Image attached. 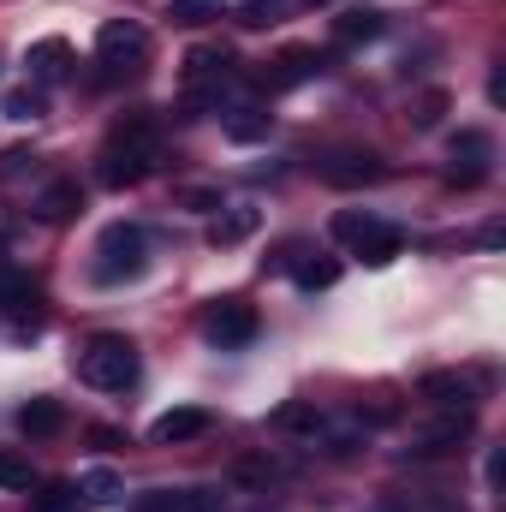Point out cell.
Segmentation results:
<instances>
[{
  "label": "cell",
  "mask_w": 506,
  "mask_h": 512,
  "mask_svg": "<svg viewBox=\"0 0 506 512\" xmlns=\"http://www.w3.org/2000/svg\"><path fill=\"white\" fill-rule=\"evenodd\" d=\"M274 18H280V0H245V6H239V24H251V30L274 24Z\"/></svg>",
  "instance_id": "f1b7e54d"
},
{
  "label": "cell",
  "mask_w": 506,
  "mask_h": 512,
  "mask_svg": "<svg viewBox=\"0 0 506 512\" xmlns=\"http://www.w3.org/2000/svg\"><path fill=\"white\" fill-rule=\"evenodd\" d=\"M167 18L173 24H209V18H221V0H173Z\"/></svg>",
  "instance_id": "cb8c5ba5"
},
{
  "label": "cell",
  "mask_w": 506,
  "mask_h": 512,
  "mask_svg": "<svg viewBox=\"0 0 506 512\" xmlns=\"http://www.w3.org/2000/svg\"><path fill=\"white\" fill-rule=\"evenodd\" d=\"M36 512H78V489H72V483H48V489L36 495Z\"/></svg>",
  "instance_id": "4316f807"
},
{
  "label": "cell",
  "mask_w": 506,
  "mask_h": 512,
  "mask_svg": "<svg viewBox=\"0 0 506 512\" xmlns=\"http://www.w3.org/2000/svg\"><path fill=\"white\" fill-rule=\"evenodd\" d=\"M78 376L90 387H102V393H126L137 382V346H131L126 334H96V340H84L78 346Z\"/></svg>",
  "instance_id": "7a4b0ae2"
},
{
  "label": "cell",
  "mask_w": 506,
  "mask_h": 512,
  "mask_svg": "<svg viewBox=\"0 0 506 512\" xmlns=\"http://www.w3.org/2000/svg\"><path fill=\"white\" fill-rule=\"evenodd\" d=\"M233 477L262 489V483H274V477H280V465H274V459H239V465H233Z\"/></svg>",
  "instance_id": "83f0119b"
},
{
  "label": "cell",
  "mask_w": 506,
  "mask_h": 512,
  "mask_svg": "<svg viewBox=\"0 0 506 512\" xmlns=\"http://www.w3.org/2000/svg\"><path fill=\"white\" fill-rule=\"evenodd\" d=\"M84 209V191H78V179H54L42 197H36V215L42 221H72Z\"/></svg>",
  "instance_id": "9a60e30c"
},
{
  "label": "cell",
  "mask_w": 506,
  "mask_h": 512,
  "mask_svg": "<svg viewBox=\"0 0 506 512\" xmlns=\"http://www.w3.org/2000/svg\"><path fill=\"white\" fill-rule=\"evenodd\" d=\"M423 399H435V405H447V411H471V405H477L471 382H465V376H453V370L423 376Z\"/></svg>",
  "instance_id": "4fadbf2b"
},
{
  "label": "cell",
  "mask_w": 506,
  "mask_h": 512,
  "mask_svg": "<svg viewBox=\"0 0 506 512\" xmlns=\"http://www.w3.org/2000/svg\"><path fill=\"white\" fill-rule=\"evenodd\" d=\"M322 179L328 185H376V179H387V161L381 155H370V149H346V155H328L322 161Z\"/></svg>",
  "instance_id": "52a82bcc"
},
{
  "label": "cell",
  "mask_w": 506,
  "mask_h": 512,
  "mask_svg": "<svg viewBox=\"0 0 506 512\" xmlns=\"http://www.w3.org/2000/svg\"><path fill=\"white\" fill-rule=\"evenodd\" d=\"M149 167H155V126H149L143 114H137V120H120L114 137H108V149H102V167H96L102 185H114V191H120V185H137Z\"/></svg>",
  "instance_id": "6da1fadb"
},
{
  "label": "cell",
  "mask_w": 506,
  "mask_h": 512,
  "mask_svg": "<svg viewBox=\"0 0 506 512\" xmlns=\"http://www.w3.org/2000/svg\"><path fill=\"white\" fill-rule=\"evenodd\" d=\"M24 66H30V78H60V72L72 66V42H60V36L30 42V48H24Z\"/></svg>",
  "instance_id": "7c38bea8"
},
{
  "label": "cell",
  "mask_w": 506,
  "mask_h": 512,
  "mask_svg": "<svg viewBox=\"0 0 506 512\" xmlns=\"http://www.w3.org/2000/svg\"><path fill=\"white\" fill-rule=\"evenodd\" d=\"M292 280H298L304 292H322V286H334V280H340V262H298V268H292Z\"/></svg>",
  "instance_id": "603a6c76"
},
{
  "label": "cell",
  "mask_w": 506,
  "mask_h": 512,
  "mask_svg": "<svg viewBox=\"0 0 506 512\" xmlns=\"http://www.w3.org/2000/svg\"><path fill=\"white\" fill-rule=\"evenodd\" d=\"M334 239H346L352 251L364 256V262H393L399 256V227H387V221H376L370 209L358 215V209H346V215H334Z\"/></svg>",
  "instance_id": "277c9868"
},
{
  "label": "cell",
  "mask_w": 506,
  "mask_h": 512,
  "mask_svg": "<svg viewBox=\"0 0 506 512\" xmlns=\"http://www.w3.org/2000/svg\"><path fill=\"white\" fill-rule=\"evenodd\" d=\"M453 161H459V167H453V185H465V191H471V185H483V173H489V161H495V137H489V131H459V137H453Z\"/></svg>",
  "instance_id": "8992f818"
},
{
  "label": "cell",
  "mask_w": 506,
  "mask_h": 512,
  "mask_svg": "<svg viewBox=\"0 0 506 512\" xmlns=\"http://www.w3.org/2000/svg\"><path fill=\"white\" fill-rule=\"evenodd\" d=\"M334 36H340V42H370V36H381V12H370V6H364V12H346V18L334 24Z\"/></svg>",
  "instance_id": "d6986e66"
},
{
  "label": "cell",
  "mask_w": 506,
  "mask_h": 512,
  "mask_svg": "<svg viewBox=\"0 0 506 512\" xmlns=\"http://www.w3.org/2000/svg\"><path fill=\"white\" fill-rule=\"evenodd\" d=\"M78 495H84V501H114V495H120V477H114V471H84Z\"/></svg>",
  "instance_id": "484cf974"
},
{
  "label": "cell",
  "mask_w": 506,
  "mask_h": 512,
  "mask_svg": "<svg viewBox=\"0 0 506 512\" xmlns=\"http://www.w3.org/2000/svg\"><path fill=\"white\" fill-rule=\"evenodd\" d=\"M197 435H209V411H203V405L161 411L155 429H149V441H161V447H179V441H197Z\"/></svg>",
  "instance_id": "8fae6325"
},
{
  "label": "cell",
  "mask_w": 506,
  "mask_h": 512,
  "mask_svg": "<svg viewBox=\"0 0 506 512\" xmlns=\"http://www.w3.org/2000/svg\"><path fill=\"white\" fill-rule=\"evenodd\" d=\"M179 203H185V209H221V191H203V185H191V191H179Z\"/></svg>",
  "instance_id": "f546056e"
},
{
  "label": "cell",
  "mask_w": 506,
  "mask_h": 512,
  "mask_svg": "<svg viewBox=\"0 0 506 512\" xmlns=\"http://www.w3.org/2000/svg\"><path fill=\"white\" fill-rule=\"evenodd\" d=\"M60 423H66L60 399H42V393H36V399H24V405H18V429H24V435H54Z\"/></svg>",
  "instance_id": "2e32d148"
},
{
  "label": "cell",
  "mask_w": 506,
  "mask_h": 512,
  "mask_svg": "<svg viewBox=\"0 0 506 512\" xmlns=\"http://www.w3.org/2000/svg\"><path fill=\"white\" fill-rule=\"evenodd\" d=\"M131 512H227V495L221 489H155Z\"/></svg>",
  "instance_id": "ba28073f"
},
{
  "label": "cell",
  "mask_w": 506,
  "mask_h": 512,
  "mask_svg": "<svg viewBox=\"0 0 506 512\" xmlns=\"http://www.w3.org/2000/svg\"><path fill=\"white\" fill-rule=\"evenodd\" d=\"M274 429H304V435H316V429H322V411L304 405V399H286V405L274 411Z\"/></svg>",
  "instance_id": "ac0fdd59"
},
{
  "label": "cell",
  "mask_w": 506,
  "mask_h": 512,
  "mask_svg": "<svg viewBox=\"0 0 506 512\" xmlns=\"http://www.w3.org/2000/svg\"><path fill=\"white\" fill-rule=\"evenodd\" d=\"M0 114H6V120H36V114H42V96H36V90H6Z\"/></svg>",
  "instance_id": "d4e9b609"
},
{
  "label": "cell",
  "mask_w": 506,
  "mask_h": 512,
  "mask_svg": "<svg viewBox=\"0 0 506 512\" xmlns=\"http://www.w3.org/2000/svg\"><path fill=\"white\" fill-rule=\"evenodd\" d=\"M233 72V54L227 48H191L185 54V78L191 84H209V78H227Z\"/></svg>",
  "instance_id": "e0dca14e"
},
{
  "label": "cell",
  "mask_w": 506,
  "mask_h": 512,
  "mask_svg": "<svg viewBox=\"0 0 506 512\" xmlns=\"http://www.w3.org/2000/svg\"><path fill=\"white\" fill-rule=\"evenodd\" d=\"M143 48H149V36H143V24H131V18H114V24H102V36H96V54H102V66H126V60H143Z\"/></svg>",
  "instance_id": "9c48e42d"
},
{
  "label": "cell",
  "mask_w": 506,
  "mask_h": 512,
  "mask_svg": "<svg viewBox=\"0 0 506 512\" xmlns=\"http://www.w3.org/2000/svg\"><path fill=\"white\" fill-rule=\"evenodd\" d=\"M30 483H36L30 459H24V453H12V447H0V489H30Z\"/></svg>",
  "instance_id": "44dd1931"
},
{
  "label": "cell",
  "mask_w": 506,
  "mask_h": 512,
  "mask_svg": "<svg viewBox=\"0 0 506 512\" xmlns=\"http://www.w3.org/2000/svg\"><path fill=\"white\" fill-rule=\"evenodd\" d=\"M149 233L137 227V221H114V227H102V239H96V280L102 286H120L131 274H143V262H149Z\"/></svg>",
  "instance_id": "3957f363"
},
{
  "label": "cell",
  "mask_w": 506,
  "mask_h": 512,
  "mask_svg": "<svg viewBox=\"0 0 506 512\" xmlns=\"http://www.w3.org/2000/svg\"><path fill=\"white\" fill-rule=\"evenodd\" d=\"M310 6H334V0H310Z\"/></svg>",
  "instance_id": "4dcf8cb0"
},
{
  "label": "cell",
  "mask_w": 506,
  "mask_h": 512,
  "mask_svg": "<svg viewBox=\"0 0 506 512\" xmlns=\"http://www.w3.org/2000/svg\"><path fill=\"white\" fill-rule=\"evenodd\" d=\"M316 72H322V54H310V48H292V54H280V60H274L268 84H274V90H292V84H310Z\"/></svg>",
  "instance_id": "5bb4252c"
},
{
  "label": "cell",
  "mask_w": 506,
  "mask_h": 512,
  "mask_svg": "<svg viewBox=\"0 0 506 512\" xmlns=\"http://www.w3.org/2000/svg\"><path fill=\"white\" fill-rule=\"evenodd\" d=\"M227 137H233V143H256V137H268V114H256V108H233V114H227Z\"/></svg>",
  "instance_id": "ffe728a7"
},
{
  "label": "cell",
  "mask_w": 506,
  "mask_h": 512,
  "mask_svg": "<svg viewBox=\"0 0 506 512\" xmlns=\"http://www.w3.org/2000/svg\"><path fill=\"white\" fill-rule=\"evenodd\" d=\"M203 334H209V346L239 352V346H251L256 340V310L245 304V298H221V304L203 310Z\"/></svg>",
  "instance_id": "5b68a950"
},
{
  "label": "cell",
  "mask_w": 506,
  "mask_h": 512,
  "mask_svg": "<svg viewBox=\"0 0 506 512\" xmlns=\"http://www.w3.org/2000/svg\"><path fill=\"white\" fill-rule=\"evenodd\" d=\"M441 114H447V90H423V96L411 102V126H417V131L441 126Z\"/></svg>",
  "instance_id": "7402d4cb"
},
{
  "label": "cell",
  "mask_w": 506,
  "mask_h": 512,
  "mask_svg": "<svg viewBox=\"0 0 506 512\" xmlns=\"http://www.w3.org/2000/svg\"><path fill=\"white\" fill-rule=\"evenodd\" d=\"M256 227H262V209H251V203H221V215L209 221V245H215V251L245 245Z\"/></svg>",
  "instance_id": "30bf717a"
}]
</instances>
